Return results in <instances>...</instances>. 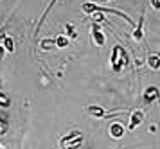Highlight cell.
Masks as SVG:
<instances>
[{"label": "cell", "mask_w": 160, "mask_h": 149, "mask_svg": "<svg viewBox=\"0 0 160 149\" xmlns=\"http://www.w3.org/2000/svg\"><path fill=\"white\" fill-rule=\"evenodd\" d=\"M128 54H126V50L121 47V45H115L113 49H112V56H110V67H112V72L113 74H121L122 68L128 65Z\"/></svg>", "instance_id": "cell-1"}, {"label": "cell", "mask_w": 160, "mask_h": 149, "mask_svg": "<svg viewBox=\"0 0 160 149\" xmlns=\"http://www.w3.org/2000/svg\"><path fill=\"white\" fill-rule=\"evenodd\" d=\"M81 9H83V13L87 14H92L95 13V11H99V13H104V14H115V16H121L122 20H126L130 25H135V22L131 20L130 16L126 13H122V11H117V9H112V7H104V6H95V4H92V2H85L83 6H81Z\"/></svg>", "instance_id": "cell-2"}, {"label": "cell", "mask_w": 160, "mask_h": 149, "mask_svg": "<svg viewBox=\"0 0 160 149\" xmlns=\"http://www.w3.org/2000/svg\"><path fill=\"white\" fill-rule=\"evenodd\" d=\"M90 32H92V40H94L95 45H97V47H102V45H104V42H106V36H104V32L101 31L99 23H92Z\"/></svg>", "instance_id": "cell-3"}, {"label": "cell", "mask_w": 160, "mask_h": 149, "mask_svg": "<svg viewBox=\"0 0 160 149\" xmlns=\"http://www.w3.org/2000/svg\"><path fill=\"white\" fill-rule=\"evenodd\" d=\"M157 99H158V86H148L146 92H144V97H142L144 104L149 106V104H153Z\"/></svg>", "instance_id": "cell-4"}, {"label": "cell", "mask_w": 160, "mask_h": 149, "mask_svg": "<svg viewBox=\"0 0 160 149\" xmlns=\"http://www.w3.org/2000/svg\"><path fill=\"white\" fill-rule=\"evenodd\" d=\"M133 42H142V38H144V13L140 14V18H138L137 25H133Z\"/></svg>", "instance_id": "cell-5"}, {"label": "cell", "mask_w": 160, "mask_h": 149, "mask_svg": "<svg viewBox=\"0 0 160 149\" xmlns=\"http://www.w3.org/2000/svg\"><path fill=\"white\" fill-rule=\"evenodd\" d=\"M142 121H144V113H142L140 110H135V112L130 115V124H128V129H130V131L137 129L138 126L142 124Z\"/></svg>", "instance_id": "cell-6"}, {"label": "cell", "mask_w": 160, "mask_h": 149, "mask_svg": "<svg viewBox=\"0 0 160 149\" xmlns=\"http://www.w3.org/2000/svg\"><path fill=\"white\" fill-rule=\"evenodd\" d=\"M110 137L112 138H122L124 137V126L121 122H113L110 126Z\"/></svg>", "instance_id": "cell-7"}, {"label": "cell", "mask_w": 160, "mask_h": 149, "mask_svg": "<svg viewBox=\"0 0 160 149\" xmlns=\"http://www.w3.org/2000/svg\"><path fill=\"white\" fill-rule=\"evenodd\" d=\"M87 112L92 115V117H95V119H104V117H108V113H106V112H104L101 106H97V104H92V106H88V108H87Z\"/></svg>", "instance_id": "cell-8"}, {"label": "cell", "mask_w": 160, "mask_h": 149, "mask_svg": "<svg viewBox=\"0 0 160 149\" xmlns=\"http://www.w3.org/2000/svg\"><path fill=\"white\" fill-rule=\"evenodd\" d=\"M0 45H2V47H4V50H6V52H15V40H13V38H11V36H4V38H2V42H0Z\"/></svg>", "instance_id": "cell-9"}, {"label": "cell", "mask_w": 160, "mask_h": 149, "mask_svg": "<svg viewBox=\"0 0 160 149\" xmlns=\"http://www.w3.org/2000/svg\"><path fill=\"white\" fill-rule=\"evenodd\" d=\"M148 65H149V68H153V70H158L160 68V56L158 54H149L148 56Z\"/></svg>", "instance_id": "cell-10"}, {"label": "cell", "mask_w": 160, "mask_h": 149, "mask_svg": "<svg viewBox=\"0 0 160 149\" xmlns=\"http://www.w3.org/2000/svg\"><path fill=\"white\" fill-rule=\"evenodd\" d=\"M81 144H83V137L79 135V137H76V138H72V140H68L67 144H63L65 146L63 149H78Z\"/></svg>", "instance_id": "cell-11"}, {"label": "cell", "mask_w": 160, "mask_h": 149, "mask_svg": "<svg viewBox=\"0 0 160 149\" xmlns=\"http://www.w3.org/2000/svg\"><path fill=\"white\" fill-rule=\"evenodd\" d=\"M56 2H58V0H51V4L47 6V9H45V11H43V14L40 16V22H38V25H36V32H38V31H40V27H42V23H43V22H45V18H47V14L51 13V9H52V7H54V4H56Z\"/></svg>", "instance_id": "cell-12"}, {"label": "cell", "mask_w": 160, "mask_h": 149, "mask_svg": "<svg viewBox=\"0 0 160 149\" xmlns=\"http://www.w3.org/2000/svg\"><path fill=\"white\" fill-rule=\"evenodd\" d=\"M54 43H56L58 49H67V47H68V38H67L65 34H59V36L54 38Z\"/></svg>", "instance_id": "cell-13"}, {"label": "cell", "mask_w": 160, "mask_h": 149, "mask_svg": "<svg viewBox=\"0 0 160 149\" xmlns=\"http://www.w3.org/2000/svg\"><path fill=\"white\" fill-rule=\"evenodd\" d=\"M40 47L43 50H51V49H54L56 47V43H54V40L52 38H45V40H42L40 42Z\"/></svg>", "instance_id": "cell-14"}, {"label": "cell", "mask_w": 160, "mask_h": 149, "mask_svg": "<svg viewBox=\"0 0 160 149\" xmlns=\"http://www.w3.org/2000/svg\"><path fill=\"white\" fill-rule=\"evenodd\" d=\"M9 106H11V97L8 93L0 92V108H9Z\"/></svg>", "instance_id": "cell-15"}, {"label": "cell", "mask_w": 160, "mask_h": 149, "mask_svg": "<svg viewBox=\"0 0 160 149\" xmlns=\"http://www.w3.org/2000/svg\"><path fill=\"white\" fill-rule=\"evenodd\" d=\"M79 135H81V131H70V133H68L67 137H63V138L59 140V144L63 146V144H67L68 140H72V138H76V137H79Z\"/></svg>", "instance_id": "cell-16"}, {"label": "cell", "mask_w": 160, "mask_h": 149, "mask_svg": "<svg viewBox=\"0 0 160 149\" xmlns=\"http://www.w3.org/2000/svg\"><path fill=\"white\" fill-rule=\"evenodd\" d=\"M6 131H8V119L0 115V135H6Z\"/></svg>", "instance_id": "cell-17"}, {"label": "cell", "mask_w": 160, "mask_h": 149, "mask_svg": "<svg viewBox=\"0 0 160 149\" xmlns=\"http://www.w3.org/2000/svg\"><path fill=\"white\" fill-rule=\"evenodd\" d=\"M65 29H67V38H78V32L74 31V27L70 25V23H67Z\"/></svg>", "instance_id": "cell-18"}, {"label": "cell", "mask_w": 160, "mask_h": 149, "mask_svg": "<svg viewBox=\"0 0 160 149\" xmlns=\"http://www.w3.org/2000/svg\"><path fill=\"white\" fill-rule=\"evenodd\" d=\"M151 7L158 11V9H160V0H151Z\"/></svg>", "instance_id": "cell-19"}, {"label": "cell", "mask_w": 160, "mask_h": 149, "mask_svg": "<svg viewBox=\"0 0 160 149\" xmlns=\"http://www.w3.org/2000/svg\"><path fill=\"white\" fill-rule=\"evenodd\" d=\"M4 57H6V50H4V47H2V45H0V61H2Z\"/></svg>", "instance_id": "cell-20"}, {"label": "cell", "mask_w": 160, "mask_h": 149, "mask_svg": "<svg viewBox=\"0 0 160 149\" xmlns=\"http://www.w3.org/2000/svg\"><path fill=\"white\" fill-rule=\"evenodd\" d=\"M94 2H112V0H94Z\"/></svg>", "instance_id": "cell-21"}, {"label": "cell", "mask_w": 160, "mask_h": 149, "mask_svg": "<svg viewBox=\"0 0 160 149\" xmlns=\"http://www.w3.org/2000/svg\"><path fill=\"white\" fill-rule=\"evenodd\" d=\"M0 149H4V146H2V144H0Z\"/></svg>", "instance_id": "cell-22"}]
</instances>
